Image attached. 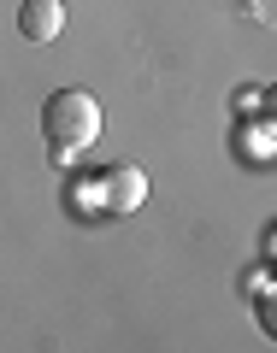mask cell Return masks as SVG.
<instances>
[{"label": "cell", "instance_id": "1", "mask_svg": "<svg viewBox=\"0 0 277 353\" xmlns=\"http://www.w3.org/2000/svg\"><path fill=\"white\" fill-rule=\"evenodd\" d=\"M41 136H48L53 159L71 165L77 153H88L101 141V101L88 88H53L48 106H41Z\"/></svg>", "mask_w": 277, "mask_h": 353}, {"label": "cell", "instance_id": "2", "mask_svg": "<svg viewBox=\"0 0 277 353\" xmlns=\"http://www.w3.org/2000/svg\"><path fill=\"white\" fill-rule=\"evenodd\" d=\"M148 201V171L136 165H106V212H136Z\"/></svg>", "mask_w": 277, "mask_h": 353}, {"label": "cell", "instance_id": "3", "mask_svg": "<svg viewBox=\"0 0 277 353\" xmlns=\"http://www.w3.org/2000/svg\"><path fill=\"white\" fill-rule=\"evenodd\" d=\"M18 30L30 41H53L65 30V0H24L18 6Z\"/></svg>", "mask_w": 277, "mask_h": 353}, {"label": "cell", "instance_id": "4", "mask_svg": "<svg viewBox=\"0 0 277 353\" xmlns=\"http://www.w3.org/2000/svg\"><path fill=\"white\" fill-rule=\"evenodd\" d=\"M236 148H242V159H248V165L277 159V124H271V118H265V124H242L236 130Z\"/></svg>", "mask_w": 277, "mask_h": 353}, {"label": "cell", "instance_id": "5", "mask_svg": "<svg viewBox=\"0 0 277 353\" xmlns=\"http://www.w3.org/2000/svg\"><path fill=\"white\" fill-rule=\"evenodd\" d=\"M65 206L71 212H106V171L101 176H71V189H65Z\"/></svg>", "mask_w": 277, "mask_h": 353}, {"label": "cell", "instance_id": "6", "mask_svg": "<svg viewBox=\"0 0 277 353\" xmlns=\"http://www.w3.org/2000/svg\"><path fill=\"white\" fill-rule=\"evenodd\" d=\"M254 318H260V330L277 341V283H265V289L254 294Z\"/></svg>", "mask_w": 277, "mask_h": 353}, {"label": "cell", "instance_id": "7", "mask_svg": "<svg viewBox=\"0 0 277 353\" xmlns=\"http://www.w3.org/2000/svg\"><path fill=\"white\" fill-rule=\"evenodd\" d=\"M265 118H271V124H277V83L265 88Z\"/></svg>", "mask_w": 277, "mask_h": 353}]
</instances>
